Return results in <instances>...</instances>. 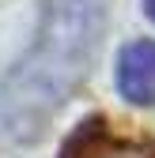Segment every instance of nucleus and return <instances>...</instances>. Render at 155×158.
<instances>
[{
	"mask_svg": "<svg viewBox=\"0 0 155 158\" xmlns=\"http://www.w3.org/2000/svg\"><path fill=\"white\" fill-rule=\"evenodd\" d=\"M64 158H76L72 151H64ZM83 158H148V154H140V151H132V147H110V151H83Z\"/></svg>",
	"mask_w": 155,
	"mask_h": 158,
	"instance_id": "2",
	"label": "nucleus"
},
{
	"mask_svg": "<svg viewBox=\"0 0 155 158\" xmlns=\"http://www.w3.org/2000/svg\"><path fill=\"white\" fill-rule=\"evenodd\" d=\"M144 11H148V19L155 23V0H144Z\"/></svg>",
	"mask_w": 155,
	"mask_h": 158,
	"instance_id": "3",
	"label": "nucleus"
},
{
	"mask_svg": "<svg viewBox=\"0 0 155 158\" xmlns=\"http://www.w3.org/2000/svg\"><path fill=\"white\" fill-rule=\"evenodd\" d=\"M117 90L132 106H155V42H129L117 53Z\"/></svg>",
	"mask_w": 155,
	"mask_h": 158,
	"instance_id": "1",
	"label": "nucleus"
}]
</instances>
